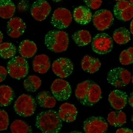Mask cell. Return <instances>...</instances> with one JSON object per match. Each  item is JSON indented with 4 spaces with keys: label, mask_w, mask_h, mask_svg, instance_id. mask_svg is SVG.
Here are the masks:
<instances>
[{
    "label": "cell",
    "mask_w": 133,
    "mask_h": 133,
    "mask_svg": "<svg viewBox=\"0 0 133 133\" xmlns=\"http://www.w3.org/2000/svg\"><path fill=\"white\" fill-rule=\"evenodd\" d=\"M75 95L81 104L92 106L102 98V91L100 87L95 82L87 80L77 85Z\"/></svg>",
    "instance_id": "cell-1"
},
{
    "label": "cell",
    "mask_w": 133,
    "mask_h": 133,
    "mask_svg": "<svg viewBox=\"0 0 133 133\" xmlns=\"http://www.w3.org/2000/svg\"><path fill=\"white\" fill-rule=\"evenodd\" d=\"M36 126L44 133L59 132L62 127L58 113L50 110L39 114L36 119Z\"/></svg>",
    "instance_id": "cell-2"
},
{
    "label": "cell",
    "mask_w": 133,
    "mask_h": 133,
    "mask_svg": "<svg viewBox=\"0 0 133 133\" xmlns=\"http://www.w3.org/2000/svg\"><path fill=\"white\" fill-rule=\"evenodd\" d=\"M45 44L49 50L53 52H64L67 50L68 47V35L64 31L51 30L45 36Z\"/></svg>",
    "instance_id": "cell-3"
},
{
    "label": "cell",
    "mask_w": 133,
    "mask_h": 133,
    "mask_svg": "<svg viewBox=\"0 0 133 133\" xmlns=\"http://www.w3.org/2000/svg\"><path fill=\"white\" fill-rule=\"evenodd\" d=\"M7 70L12 78L20 79L27 76L28 74V63L23 57H15L8 62Z\"/></svg>",
    "instance_id": "cell-4"
},
{
    "label": "cell",
    "mask_w": 133,
    "mask_h": 133,
    "mask_svg": "<svg viewBox=\"0 0 133 133\" xmlns=\"http://www.w3.org/2000/svg\"><path fill=\"white\" fill-rule=\"evenodd\" d=\"M36 102L31 96L27 94L20 95L16 101L14 105L15 112L20 116L28 117L35 113Z\"/></svg>",
    "instance_id": "cell-5"
},
{
    "label": "cell",
    "mask_w": 133,
    "mask_h": 133,
    "mask_svg": "<svg viewBox=\"0 0 133 133\" xmlns=\"http://www.w3.org/2000/svg\"><path fill=\"white\" fill-rule=\"evenodd\" d=\"M108 83L117 88L127 85L131 79L130 72L123 68H115L109 71L107 75Z\"/></svg>",
    "instance_id": "cell-6"
},
{
    "label": "cell",
    "mask_w": 133,
    "mask_h": 133,
    "mask_svg": "<svg viewBox=\"0 0 133 133\" xmlns=\"http://www.w3.org/2000/svg\"><path fill=\"white\" fill-rule=\"evenodd\" d=\"M93 51L99 54H105L111 51L114 43L112 38L106 33L97 34L92 43Z\"/></svg>",
    "instance_id": "cell-7"
},
{
    "label": "cell",
    "mask_w": 133,
    "mask_h": 133,
    "mask_svg": "<svg viewBox=\"0 0 133 133\" xmlns=\"http://www.w3.org/2000/svg\"><path fill=\"white\" fill-rule=\"evenodd\" d=\"M52 94L58 101H66L71 94V88L69 83L62 79H55L51 85Z\"/></svg>",
    "instance_id": "cell-8"
},
{
    "label": "cell",
    "mask_w": 133,
    "mask_h": 133,
    "mask_svg": "<svg viewBox=\"0 0 133 133\" xmlns=\"http://www.w3.org/2000/svg\"><path fill=\"white\" fill-rule=\"evenodd\" d=\"M92 20L96 28L99 31H103L112 25L114 19L112 12L109 10L101 9L94 13Z\"/></svg>",
    "instance_id": "cell-9"
},
{
    "label": "cell",
    "mask_w": 133,
    "mask_h": 133,
    "mask_svg": "<svg viewBox=\"0 0 133 133\" xmlns=\"http://www.w3.org/2000/svg\"><path fill=\"white\" fill-rule=\"evenodd\" d=\"M72 16L67 9L60 8L55 10L51 18L52 25L59 29L67 28L71 23Z\"/></svg>",
    "instance_id": "cell-10"
},
{
    "label": "cell",
    "mask_w": 133,
    "mask_h": 133,
    "mask_svg": "<svg viewBox=\"0 0 133 133\" xmlns=\"http://www.w3.org/2000/svg\"><path fill=\"white\" fill-rule=\"evenodd\" d=\"M83 128L86 133H103L108 130V124L101 117H91L84 121Z\"/></svg>",
    "instance_id": "cell-11"
},
{
    "label": "cell",
    "mask_w": 133,
    "mask_h": 133,
    "mask_svg": "<svg viewBox=\"0 0 133 133\" xmlns=\"http://www.w3.org/2000/svg\"><path fill=\"white\" fill-rule=\"evenodd\" d=\"M74 70V64L68 58H60L55 60L52 64V71L61 78L69 76Z\"/></svg>",
    "instance_id": "cell-12"
},
{
    "label": "cell",
    "mask_w": 133,
    "mask_h": 133,
    "mask_svg": "<svg viewBox=\"0 0 133 133\" xmlns=\"http://www.w3.org/2000/svg\"><path fill=\"white\" fill-rule=\"evenodd\" d=\"M51 7L45 0H37L33 3L30 9L32 17L36 20L42 21L50 15Z\"/></svg>",
    "instance_id": "cell-13"
},
{
    "label": "cell",
    "mask_w": 133,
    "mask_h": 133,
    "mask_svg": "<svg viewBox=\"0 0 133 133\" xmlns=\"http://www.w3.org/2000/svg\"><path fill=\"white\" fill-rule=\"evenodd\" d=\"M114 12L118 20L128 21L133 18V5L127 0H122L116 3Z\"/></svg>",
    "instance_id": "cell-14"
},
{
    "label": "cell",
    "mask_w": 133,
    "mask_h": 133,
    "mask_svg": "<svg viewBox=\"0 0 133 133\" xmlns=\"http://www.w3.org/2000/svg\"><path fill=\"white\" fill-rule=\"evenodd\" d=\"M26 28L25 23L21 18L19 17L12 18L7 24V33L11 37L18 38L24 34Z\"/></svg>",
    "instance_id": "cell-15"
},
{
    "label": "cell",
    "mask_w": 133,
    "mask_h": 133,
    "mask_svg": "<svg viewBox=\"0 0 133 133\" xmlns=\"http://www.w3.org/2000/svg\"><path fill=\"white\" fill-rule=\"evenodd\" d=\"M109 101L114 109L117 110H121L125 107L127 103L128 96L125 92L116 90L109 94Z\"/></svg>",
    "instance_id": "cell-16"
},
{
    "label": "cell",
    "mask_w": 133,
    "mask_h": 133,
    "mask_svg": "<svg viewBox=\"0 0 133 133\" xmlns=\"http://www.w3.org/2000/svg\"><path fill=\"white\" fill-rule=\"evenodd\" d=\"M78 114L77 109L74 104L64 103L59 108L58 115L62 121L71 123L74 121Z\"/></svg>",
    "instance_id": "cell-17"
},
{
    "label": "cell",
    "mask_w": 133,
    "mask_h": 133,
    "mask_svg": "<svg viewBox=\"0 0 133 133\" xmlns=\"http://www.w3.org/2000/svg\"><path fill=\"white\" fill-rule=\"evenodd\" d=\"M73 17L76 23L86 25L92 20L93 15L89 8L85 6H80L75 9Z\"/></svg>",
    "instance_id": "cell-18"
},
{
    "label": "cell",
    "mask_w": 133,
    "mask_h": 133,
    "mask_svg": "<svg viewBox=\"0 0 133 133\" xmlns=\"http://www.w3.org/2000/svg\"><path fill=\"white\" fill-rule=\"evenodd\" d=\"M51 62L49 57L45 54L35 56L33 59L32 67L34 70L41 74H45L50 68Z\"/></svg>",
    "instance_id": "cell-19"
},
{
    "label": "cell",
    "mask_w": 133,
    "mask_h": 133,
    "mask_svg": "<svg viewBox=\"0 0 133 133\" xmlns=\"http://www.w3.org/2000/svg\"><path fill=\"white\" fill-rule=\"evenodd\" d=\"M101 66V63L97 58L90 55H85L81 61L83 70L90 74H94L97 71Z\"/></svg>",
    "instance_id": "cell-20"
},
{
    "label": "cell",
    "mask_w": 133,
    "mask_h": 133,
    "mask_svg": "<svg viewBox=\"0 0 133 133\" xmlns=\"http://www.w3.org/2000/svg\"><path fill=\"white\" fill-rule=\"evenodd\" d=\"M36 99L37 103L44 108H52L56 104V98L48 91H43L39 93L36 97Z\"/></svg>",
    "instance_id": "cell-21"
},
{
    "label": "cell",
    "mask_w": 133,
    "mask_h": 133,
    "mask_svg": "<svg viewBox=\"0 0 133 133\" xmlns=\"http://www.w3.org/2000/svg\"><path fill=\"white\" fill-rule=\"evenodd\" d=\"M37 48L36 44L29 40H25L21 42L19 46V51L24 58H30L36 54Z\"/></svg>",
    "instance_id": "cell-22"
},
{
    "label": "cell",
    "mask_w": 133,
    "mask_h": 133,
    "mask_svg": "<svg viewBox=\"0 0 133 133\" xmlns=\"http://www.w3.org/2000/svg\"><path fill=\"white\" fill-rule=\"evenodd\" d=\"M107 120L110 125L116 127H120L126 124V116L121 111H112L108 115Z\"/></svg>",
    "instance_id": "cell-23"
},
{
    "label": "cell",
    "mask_w": 133,
    "mask_h": 133,
    "mask_svg": "<svg viewBox=\"0 0 133 133\" xmlns=\"http://www.w3.org/2000/svg\"><path fill=\"white\" fill-rule=\"evenodd\" d=\"M14 92L11 87L2 85L0 86V105L6 107L11 103L14 98Z\"/></svg>",
    "instance_id": "cell-24"
},
{
    "label": "cell",
    "mask_w": 133,
    "mask_h": 133,
    "mask_svg": "<svg viewBox=\"0 0 133 133\" xmlns=\"http://www.w3.org/2000/svg\"><path fill=\"white\" fill-rule=\"evenodd\" d=\"M16 11V6L10 0H0V16L3 19L11 18Z\"/></svg>",
    "instance_id": "cell-25"
},
{
    "label": "cell",
    "mask_w": 133,
    "mask_h": 133,
    "mask_svg": "<svg viewBox=\"0 0 133 133\" xmlns=\"http://www.w3.org/2000/svg\"><path fill=\"white\" fill-rule=\"evenodd\" d=\"M72 38L76 45L83 46L90 43L92 38L90 32L86 30H81L76 31L72 36Z\"/></svg>",
    "instance_id": "cell-26"
},
{
    "label": "cell",
    "mask_w": 133,
    "mask_h": 133,
    "mask_svg": "<svg viewBox=\"0 0 133 133\" xmlns=\"http://www.w3.org/2000/svg\"><path fill=\"white\" fill-rule=\"evenodd\" d=\"M113 39L119 45H123L130 41V32L125 27L119 28L114 31Z\"/></svg>",
    "instance_id": "cell-27"
},
{
    "label": "cell",
    "mask_w": 133,
    "mask_h": 133,
    "mask_svg": "<svg viewBox=\"0 0 133 133\" xmlns=\"http://www.w3.org/2000/svg\"><path fill=\"white\" fill-rule=\"evenodd\" d=\"M41 84V79L35 75L28 76L24 82L25 88L29 92H36L40 87Z\"/></svg>",
    "instance_id": "cell-28"
},
{
    "label": "cell",
    "mask_w": 133,
    "mask_h": 133,
    "mask_svg": "<svg viewBox=\"0 0 133 133\" xmlns=\"http://www.w3.org/2000/svg\"><path fill=\"white\" fill-rule=\"evenodd\" d=\"M16 48L11 43L4 42L1 43L0 55L3 59H10L14 57L16 54Z\"/></svg>",
    "instance_id": "cell-29"
},
{
    "label": "cell",
    "mask_w": 133,
    "mask_h": 133,
    "mask_svg": "<svg viewBox=\"0 0 133 133\" xmlns=\"http://www.w3.org/2000/svg\"><path fill=\"white\" fill-rule=\"evenodd\" d=\"M11 131L12 133L32 132V129L25 121L16 120L11 125Z\"/></svg>",
    "instance_id": "cell-30"
},
{
    "label": "cell",
    "mask_w": 133,
    "mask_h": 133,
    "mask_svg": "<svg viewBox=\"0 0 133 133\" xmlns=\"http://www.w3.org/2000/svg\"><path fill=\"white\" fill-rule=\"evenodd\" d=\"M119 61L123 65L133 63V48H129L122 51L119 56Z\"/></svg>",
    "instance_id": "cell-31"
},
{
    "label": "cell",
    "mask_w": 133,
    "mask_h": 133,
    "mask_svg": "<svg viewBox=\"0 0 133 133\" xmlns=\"http://www.w3.org/2000/svg\"><path fill=\"white\" fill-rule=\"evenodd\" d=\"M9 126V116L4 110H0V130H6Z\"/></svg>",
    "instance_id": "cell-32"
},
{
    "label": "cell",
    "mask_w": 133,
    "mask_h": 133,
    "mask_svg": "<svg viewBox=\"0 0 133 133\" xmlns=\"http://www.w3.org/2000/svg\"><path fill=\"white\" fill-rule=\"evenodd\" d=\"M86 5L92 9L96 10L101 6L102 0H83Z\"/></svg>",
    "instance_id": "cell-33"
},
{
    "label": "cell",
    "mask_w": 133,
    "mask_h": 133,
    "mask_svg": "<svg viewBox=\"0 0 133 133\" xmlns=\"http://www.w3.org/2000/svg\"><path fill=\"white\" fill-rule=\"evenodd\" d=\"M0 74H1V76H0V82L2 83L6 78V77L8 75V70L6 69L4 66H0Z\"/></svg>",
    "instance_id": "cell-34"
},
{
    "label": "cell",
    "mask_w": 133,
    "mask_h": 133,
    "mask_svg": "<svg viewBox=\"0 0 133 133\" xmlns=\"http://www.w3.org/2000/svg\"><path fill=\"white\" fill-rule=\"evenodd\" d=\"M133 131L131 129L126 128H119L116 131V133H132Z\"/></svg>",
    "instance_id": "cell-35"
},
{
    "label": "cell",
    "mask_w": 133,
    "mask_h": 133,
    "mask_svg": "<svg viewBox=\"0 0 133 133\" xmlns=\"http://www.w3.org/2000/svg\"><path fill=\"white\" fill-rule=\"evenodd\" d=\"M128 102L130 107L133 109V92L130 94L129 98H128Z\"/></svg>",
    "instance_id": "cell-36"
},
{
    "label": "cell",
    "mask_w": 133,
    "mask_h": 133,
    "mask_svg": "<svg viewBox=\"0 0 133 133\" xmlns=\"http://www.w3.org/2000/svg\"><path fill=\"white\" fill-rule=\"evenodd\" d=\"M130 32L131 33V34L133 35V19L131 21L130 23Z\"/></svg>",
    "instance_id": "cell-37"
},
{
    "label": "cell",
    "mask_w": 133,
    "mask_h": 133,
    "mask_svg": "<svg viewBox=\"0 0 133 133\" xmlns=\"http://www.w3.org/2000/svg\"><path fill=\"white\" fill-rule=\"evenodd\" d=\"M0 36H1V40H0V42H1V43L2 42V41H3V34L1 32V31L0 32Z\"/></svg>",
    "instance_id": "cell-38"
},
{
    "label": "cell",
    "mask_w": 133,
    "mask_h": 133,
    "mask_svg": "<svg viewBox=\"0 0 133 133\" xmlns=\"http://www.w3.org/2000/svg\"><path fill=\"white\" fill-rule=\"evenodd\" d=\"M52 1L54 2H59L62 1V0H52Z\"/></svg>",
    "instance_id": "cell-39"
},
{
    "label": "cell",
    "mask_w": 133,
    "mask_h": 133,
    "mask_svg": "<svg viewBox=\"0 0 133 133\" xmlns=\"http://www.w3.org/2000/svg\"><path fill=\"white\" fill-rule=\"evenodd\" d=\"M129 1L130 3L133 5V0H129Z\"/></svg>",
    "instance_id": "cell-40"
},
{
    "label": "cell",
    "mask_w": 133,
    "mask_h": 133,
    "mask_svg": "<svg viewBox=\"0 0 133 133\" xmlns=\"http://www.w3.org/2000/svg\"><path fill=\"white\" fill-rule=\"evenodd\" d=\"M131 123H132V125H133V115H132V117H131Z\"/></svg>",
    "instance_id": "cell-41"
},
{
    "label": "cell",
    "mask_w": 133,
    "mask_h": 133,
    "mask_svg": "<svg viewBox=\"0 0 133 133\" xmlns=\"http://www.w3.org/2000/svg\"><path fill=\"white\" fill-rule=\"evenodd\" d=\"M131 82H132V83L133 84V75L131 76Z\"/></svg>",
    "instance_id": "cell-42"
},
{
    "label": "cell",
    "mask_w": 133,
    "mask_h": 133,
    "mask_svg": "<svg viewBox=\"0 0 133 133\" xmlns=\"http://www.w3.org/2000/svg\"><path fill=\"white\" fill-rule=\"evenodd\" d=\"M115 1H118V2H119V1H122V0H115Z\"/></svg>",
    "instance_id": "cell-43"
}]
</instances>
